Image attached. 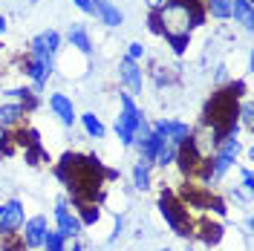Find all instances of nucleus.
<instances>
[{"label":"nucleus","mask_w":254,"mask_h":251,"mask_svg":"<svg viewBox=\"0 0 254 251\" xmlns=\"http://www.w3.org/2000/svg\"><path fill=\"white\" fill-rule=\"evenodd\" d=\"M125 58H130V61H136V63H139V61L144 58V47L139 44V41H133V44L127 47V55H125Z\"/></svg>","instance_id":"obj_21"},{"label":"nucleus","mask_w":254,"mask_h":251,"mask_svg":"<svg viewBox=\"0 0 254 251\" xmlns=\"http://www.w3.org/2000/svg\"><path fill=\"white\" fill-rule=\"evenodd\" d=\"M3 32H6V17L0 15V35H3Z\"/></svg>","instance_id":"obj_29"},{"label":"nucleus","mask_w":254,"mask_h":251,"mask_svg":"<svg viewBox=\"0 0 254 251\" xmlns=\"http://www.w3.org/2000/svg\"><path fill=\"white\" fill-rule=\"evenodd\" d=\"M133 185H136V190L150 188V165L147 162H136L133 165Z\"/></svg>","instance_id":"obj_16"},{"label":"nucleus","mask_w":254,"mask_h":251,"mask_svg":"<svg viewBox=\"0 0 254 251\" xmlns=\"http://www.w3.org/2000/svg\"><path fill=\"white\" fill-rule=\"evenodd\" d=\"M41 38H44V44H47L49 52H52V55H58V49H61V32L47 29V32H41Z\"/></svg>","instance_id":"obj_20"},{"label":"nucleus","mask_w":254,"mask_h":251,"mask_svg":"<svg viewBox=\"0 0 254 251\" xmlns=\"http://www.w3.org/2000/svg\"><path fill=\"white\" fill-rule=\"evenodd\" d=\"M240 156V139L231 133V136H222V141L217 144V156L211 159V173L214 179H220L234 168V162Z\"/></svg>","instance_id":"obj_2"},{"label":"nucleus","mask_w":254,"mask_h":251,"mask_svg":"<svg viewBox=\"0 0 254 251\" xmlns=\"http://www.w3.org/2000/svg\"><path fill=\"white\" fill-rule=\"evenodd\" d=\"M225 78H228V72H225V66L220 63V66H217V72H214V81H217V84H222Z\"/></svg>","instance_id":"obj_25"},{"label":"nucleus","mask_w":254,"mask_h":251,"mask_svg":"<svg viewBox=\"0 0 254 251\" xmlns=\"http://www.w3.org/2000/svg\"><path fill=\"white\" fill-rule=\"evenodd\" d=\"M6 144V127H0V147Z\"/></svg>","instance_id":"obj_27"},{"label":"nucleus","mask_w":254,"mask_h":251,"mask_svg":"<svg viewBox=\"0 0 254 251\" xmlns=\"http://www.w3.org/2000/svg\"><path fill=\"white\" fill-rule=\"evenodd\" d=\"M20 116H23V104H17V101H6V104H0V127L17 125Z\"/></svg>","instance_id":"obj_14"},{"label":"nucleus","mask_w":254,"mask_h":251,"mask_svg":"<svg viewBox=\"0 0 254 251\" xmlns=\"http://www.w3.org/2000/svg\"><path fill=\"white\" fill-rule=\"evenodd\" d=\"M231 17L243 29L254 26V0H231Z\"/></svg>","instance_id":"obj_12"},{"label":"nucleus","mask_w":254,"mask_h":251,"mask_svg":"<svg viewBox=\"0 0 254 251\" xmlns=\"http://www.w3.org/2000/svg\"><path fill=\"white\" fill-rule=\"evenodd\" d=\"M44 249L47 251H66V237L58 231V228H47V237H44Z\"/></svg>","instance_id":"obj_17"},{"label":"nucleus","mask_w":254,"mask_h":251,"mask_svg":"<svg viewBox=\"0 0 254 251\" xmlns=\"http://www.w3.org/2000/svg\"><path fill=\"white\" fill-rule=\"evenodd\" d=\"M240 116H243V125H246V127H252V104H249V101L243 104V110H240Z\"/></svg>","instance_id":"obj_24"},{"label":"nucleus","mask_w":254,"mask_h":251,"mask_svg":"<svg viewBox=\"0 0 254 251\" xmlns=\"http://www.w3.org/2000/svg\"><path fill=\"white\" fill-rule=\"evenodd\" d=\"M159 214L165 217V222L171 225V231H174V234H179V237H185V240H188V234H190L188 208L176 205L171 196H162V199H159Z\"/></svg>","instance_id":"obj_3"},{"label":"nucleus","mask_w":254,"mask_h":251,"mask_svg":"<svg viewBox=\"0 0 254 251\" xmlns=\"http://www.w3.org/2000/svg\"><path fill=\"white\" fill-rule=\"evenodd\" d=\"M119 107H122V113L116 116V136H119V141H122L125 147H130L133 139H136V127L142 125L144 116L139 113V107H136V101H133L130 93L119 95Z\"/></svg>","instance_id":"obj_1"},{"label":"nucleus","mask_w":254,"mask_h":251,"mask_svg":"<svg viewBox=\"0 0 254 251\" xmlns=\"http://www.w3.org/2000/svg\"><path fill=\"white\" fill-rule=\"evenodd\" d=\"M240 176H243V190H249V193H252V190H254V176H252V168H243V171H240Z\"/></svg>","instance_id":"obj_22"},{"label":"nucleus","mask_w":254,"mask_h":251,"mask_svg":"<svg viewBox=\"0 0 254 251\" xmlns=\"http://www.w3.org/2000/svg\"><path fill=\"white\" fill-rule=\"evenodd\" d=\"M47 217H32V220H23L20 225V243H23V249H41L44 246V237H47Z\"/></svg>","instance_id":"obj_7"},{"label":"nucleus","mask_w":254,"mask_h":251,"mask_svg":"<svg viewBox=\"0 0 254 251\" xmlns=\"http://www.w3.org/2000/svg\"><path fill=\"white\" fill-rule=\"evenodd\" d=\"M153 133H159L162 139L174 141V144H185V141L193 136V130H190L185 122H176V119H159V122H153Z\"/></svg>","instance_id":"obj_6"},{"label":"nucleus","mask_w":254,"mask_h":251,"mask_svg":"<svg viewBox=\"0 0 254 251\" xmlns=\"http://www.w3.org/2000/svg\"><path fill=\"white\" fill-rule=\"evenodd\" d=\"M66 41L78 49L81 55H90V52H93V41H90V32H87L84 23H69V29H66Z\"/></svg>","instance_id":"obj_11"},{"label":"nucleus","mask_w":254,"mask_h":251,"mask_svg":"<svg viewBox=\"0 0 254 251\" xmlns=\"http://www.w3.org/2000/svg\"><path fill=\"white\" fill-rule=\"evenodd\" d=\"M159 251H174V249H159Z\"/></svg>","instance_id":"obj_30"},{"label":"nucleus","mask_w":254,"mask_h":251,"mask_svg":"<svg viewBox=\"0 0 254 251\" xmlns=\"http://www.w3.org/2000/svg\"><path fill=\"white\" fill-rule=\"evenodd\" d=\"M147 3H150V6H165L168 0H147Z\"/></svg>","instance_id":"obj_28"},{"label":"nucleus","mask_w":254,"mask_h":251,"mask_svg":"<svg viewBox=\"0 0 254 251\" xmlns=\"http://www.w3.org/2000/svg\"><path fill=\"white\" fill-rule=\"evenodd\" d=\"M222 240V225H217V222H214V225H202V243H205V246H217V243H220Z\"/></svg>","instance_id":"obj_19"},{"label":"nucleus","mask_w":254,"mask_h":251,"mask_svg":"<svg viewBox=\"0 0 254 251\" xmlns=\"http://www.w3.org/2000/svg\"><path fill=\"white\" fill-rule=\"evenodd\" d=\"M176 153H179V144H174V141H168V139L159 136V147H156V156H153V165L168 168V165L176 162Z\"/></svg>","instance_id":"obj_13"},{"label":"nucleus","mask_w":254,"mask_h":251,"mask_svg":"<svg viewBox=\"0 0 254 251\" xmlns=\"http://www.w3.org/2000/svg\"><path fill=\"white\" fill-rule=\"evenodd\" d=\"M66 251H84V246H81L78 240H72V246H66Z\"/></svg>","instance_id":"obj_26"},{"label":"nucleus","mask_w":254,"mask_h":251,"mask_svg":"<svg viewBox=\"0 0 254 251\" xmlns=\"http://www.w3.org/2000/svg\"><path fill=\"white\" fill-rule=\"evenodd\" d=\"M119 78H122V84L130 90V95H139V93H142L144 78H142V69H139V63H136V61L122 58V61H119Z\"/></svg>","instance_id":"obj_9"},{"label":"nucleus","mask_w":254,"mask_h":251,"mask_svg":"<svg viewBox=\"0 0 254 251\" xmlns=\"http://www.w3.org/2000/svg\"><path fill=\"white\" fill-rule=\"evenodd\" d=\"M95 17H98L104 26H122V23H125L122 9H119L113 0H95Z\"/></svg>","instance_id":"obj_10"},{"label":"nucleus","mask_w":254,"mask_h":251,"mask_svg":"<svg viewBox=\"0 0 254 251\" xmlns=\"http://www.w3.org/2000/svg\"><path fill=\"white\" fill-rule=\"evenodd\" d=\"M23 220H26V214H23V202L20 199H9L6 205H0V237L17 234Z\"/></svg>","instance_id":"obj_5"},{"label":"nucleus","mask_w":254,"mask_h":251,"mask_svg":"<svg viewBox=\"0 0 254 251\" xmlns=\"http://www.w3.org/2000/svg\"><path fill=\"white\" fill-rule=\"evenodd\" d=\"M205 9L217 17V20H228V17H231V3H228V0H205Z\"/></svg>","instance_id":"obj_18"},{"label":"nucleus","mask_w":254,"mask_h":251,"mask_svg":"<svg viewBox=\"0 0 254 251\" xmlns=\"http://www.w3.org/2000/svg\"><path fill=\"white\" fill-rule=\"evenodd\" d=\"M81 125H84V133H87L90 139H104V133H107V127L101 125V119H98L95 113H84V116H81Z\"/></svg>","instance_id":"obj_15"},{"label":"nucleus","mask_w":254,"mask_h":251,"mask_svg":"<svg viewBox=\"0 0 254 251\" xmlns=\"http://www.w3.org/2000/svg\"><path fill=\"white\" fill-rule=\"evenodd\" d=\"M49 110L52 116H58V122L64 127H72L75 125V104H72V98H66L64 93H49Z\"/></svg>","instance_id":"obj_8"},{"label":"nucleus","mask_w":254,"mask_h":251,"mask_svg":"<svg viewBox=\"0 0 254 251\" xmlns=\"http://www.w3.org/2000/svg\"><path fill=\"white\" fill-rule=\"evenodd\" d=\"M84 15H95V0H72Z\"/></svg>","instance_id":"obj_23"},{"label":"nucleus","mask_w":254,"mask_h":251,"mask_svg":"<svg viewBox=\"0 0 254 251\" xmlns=\"http://www.w3.org/2000/svg\"><path fill=\"white\" fill-rule=\"evenodd\" d=\"M55 228H58L66 240H78L81 231H84L78 214H75V211H69V202H66L64 196L55 202Z\"/></svg>","instance_id":"obj_4"}]
</instances>
